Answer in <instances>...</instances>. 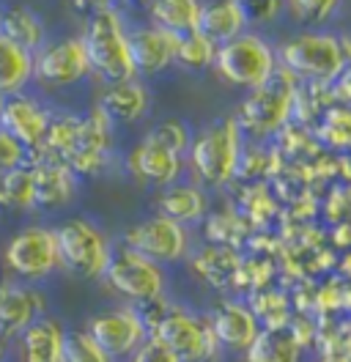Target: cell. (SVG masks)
<instances>
[{"mask_svg":"<svg viewBox=\"0 0 351 362\" xmlns=\"http://www.w3.org/2000/svg\"><path fill=\"white\" fill-rule=\"evenodd\" d=\"M80 8H91V11H96V8H105L108 6V0H74Z\"/></svg>","mask_w":351,"mask_h":362,"instance_id":"36","label":"cell"},{"mask_svg":"<svg viewBox=\"0 0 351 362\" xmlns=\"http://www.w3.org/2000/svg\"><path fill=\"white\" fill-rule=\"evenodd\" d=\"M127 168L134 179L154 184V187H171L181 176V157L171 148L159 146L154 137H143L127 157Z\"/></svg>","mask_w":351,"mask_h":362,"instance_id":"18","label":"cell"},{"mask_svg":"<svg viewBox=\"0 0 351 362\" xmlns=\"http://www.w3.org/2000/svg\"><path fill=\"white\" fill-rule=\"evenodd\" d=\"M64 362H115L113 357H108L86 329H74L66 335L64 346Z\"/></svg>","mask_w":351,"mask_h":362,"instance_id":"30","label":"cell"},{"mask_svg":"<svg viewBox=\"0 0 351 362\" xmlns=\"http://www.w3.org/2000/svg\"><path fill=\"white\" fill-rule=\"evenodd\" d=\"M50 118H52V110H47L30 93L6 96L0 102V132L11 135L30 154L42 146L44 132L50 127Z\"/></svg>","mask_w":351,"mask_h":362,"instance_id":"15","label":"cell"},{"mask_svg":"<svg viewBox=\"0 0 351 362\" xmlns=\"http://www.w3.org/2000/svg\"><path fill=\"white\" fill-rule=\"evenodd\" d=\"M80 39H83V47H86L91 74H96L105 86L134 80L137 71H134V64H132L130 33L124 28L121 14L113 6L96 8L91 14L86 33Z\"/></svg>","mask_w":351,"mask_h":362,"instance_id":"2","label":"cell"},{"mask_svg":"<svg viewBox=\"0 0 351 362\" xmlns=\"http://www.w3.org/2000/svg\"><path fill=\"white\" fill-rule=\"evenodd\" d=\"M247 23H269L280 14V0H239Z\"/></svg>","mask_w":351,"mask_h":362,"instance_id":"34","label":"cell"},{"mask_svg":"<svg viewBox=\"0 0 351 362\" xmlns=\"http://www.w3.org/2000/svg\"><path fill=\"white\" fill-rule=\"evenodd\" d=\"M187 228L156 214V217H149L137 226H132L127 233H124V247L134 250L137 255L149 258L154 264H176L187 255Z\"/></svg>","mask_w":351,"mask_h":362,"instance_id":"13","label":"cell"},{"mask_svg":"<svg viewBox=\"0 0 351 362\" xmlns=\"http://www.w3.org/2000/svg\"><path fill=\"white\" fill-rule=\"evenodd\" d=\"M297 107V80L283 66L263 83L261 88H253L236 110V127L239 132H250L253 137L275 135L283 129Z\"/></svg>","mask_w":351,"mask_h":362,"instance_id":"4","label":"cell"},{"mask_svg":"<svg viewBox=\"0 0 351 362\" xmlns=\"http://www.w3.org/2000/svg\"><path fill=\"white\" fill-rule=\"evenodd\" d=\"M299 357L302 343L291 332V327L261 329L247 349V362H299Z\"/></svg>","mask_w":351,"mask_h":362,"instance_id":"25","label":"cell"},{"mask_svg":"<svg viewBox=\"0 0 351 362\" xmlns=\"http://www.w3.org/2000/svg\"><path fill=\"white\" fill-rule=\"evenodd\" d=\"M30 162V151L6 132H0V179Z\"/></svg>","mask_w":351,"mask_h":362,"instance_id":"33","label":"cell"},{"mask_svg":"<svg viewBox=\"0 0 351 362\" xmlns=\"http://www.w3.org/2000/svg\"><path fill=\"white\" fill-rule=\"evenodd\" d=\"M206 211V195L192 184H171L159 195V214L173 220L178 226L200 220Z\"/></svg>","mask_w":351,"mask_h":362,"instance_id":"26","label":"cell"},{"mask_svg":"<svg viewBox=\"0 0 351 362\" xmlns=\"http://www.w3.org/2000/svg\"><path fill=\"white\" fill-rule=\"evenodd\" d=\"M127 362H178L173 351H168L162 343H156V340H143L134 351H132Z\"/></svg>","mask_w":351,"mask_h":362,"instance_id":"35","label":"cell"},{"mask_svg":"<svg viewBox=\"0 0 351 362\" xmlns=\"http://www.w3.org/2000/svg\"><path fill=\"white\" fill-rule=\"evenodd\" d=\"M55 230L58 264L80 280H102L113 258V245L108 233L86 217H69Z\"/></svg>","mask_w":351,"mask_h":362,"instance_id":"3","label":"cell"},{"mask_svg":"<svg viewBox=\"0 0 351 362\" xmlns=\"http://www.w3.org/2000/svg\"><path fill=\"white\" fill-rule=\"evenodd\" d=\"M33 83V52L0 36V99L25 93Z\"/></svg>","mask_w":351,"mask_h":362,"instance_id":"23","label":"cell"},{"mask_svg":"<svg viewBox=\"0 0 351 362\" xmlns=\"http://www.w3.org/2000/svg\"><path fill=\"white\" fill-rule=\"evenodd\" d=\"M137 310L146 324V338L162 343L178 357V362H217L219 343L206 318L192 316L165 296L140 305Z\"/></svg>","mask_w":351,"mask_h":362,"instance_id":"1","label":"cell"},{"mask_svg":"<svg viewBox=\"0 0 351 362\" xmlns=\"http://www.w3.org/2000/svg\"><path fill=\"white\" fill-rule=\"evenodd\" d=\"M8 357H11V340L0 335V362H8Z\"/></svg>","mask_w":351,"mask_h":362,"instance_id":"37","label":"cell"},{"mask_svg":"<svg viewBox=\"0 0 351 362\" xmlns=\"http://www.w3.org/2000/svg\"><path fill=\"white\" fill-rule=\"evenodd\" d=\"M0 36L20 45L28 52H36L47 42L44 25L36 11H30L28 6H8L0 8Z\"/></svg>","mask_w":351,"mask_h":362,"instance_id":"24","label":"cell"},{"mask_svg":"<svg viewBox=\"0 0 351 362\" xmlns=\"http://www.w3.org/2000/svg\"><path fill=\"white\" fill-rule=\"evenodd\" d=\"M88 74H91V64L80 36L44 42L33 52V83L42 88H69L83 83Z\"/></svg>","mask_w":351,"mask_h":362,"instance_id":"10","label":"cell"},{"mask_svg":"<svg viewBox=\"0 0 351 362\" xmlns=\"http://www.w3.org/2000/svg\"><path fill=\"white\" fill-rule=\"evenodd\" d=\"M214 66L225 83L253 90L261 88L277 71V58H275V49L263 39L253 36V33H241L236 39L217 47Z\"/></svg>","mask_w":351,"mask_h":362,"instance_id":"8","label":"cell"},{"mask_svg":"<svg viewBox=\"0 0 351 362\" xmlns=\"http://www.w3.org/2000/svg\"><path fill=\"white\" fill-rule=\"evenodd\" d=\"M30 176H33V198L36 209L44 211H58L74 201L80 179L71 173V168L64 162H50V159H33Z\"/></svg>","mask_w":351,"mask_h":362,"instance_id":"17","label":"cell"},{"mask_svg":"<svg viewBox=\"0 0 351 362\" xmlns=\"http://www.w3.org/2000/svg\"><path fill=\"white\" fill-rule=\"evenodd\" d=\"M66 335L69 329L64 327V321L44 313L14 340L11 354L17 357V362H64Z\"/></svg>","mask_w":351,"mask_h":362,"instance_id":"16","label":"cell"},{"mask_svg":"<svg viewBox=\"0 0 351 362\" xmlns=\"http://www.w3.org/2000/svg\"><path fill=\"white\" fill-rule=\"evenodd\" d=\"M96 107L108 115L113 124H134L149 113V90L137 80L110 83L99 93Z\"/></svg>","mask_w":351,"mask_h":362,"instance_id":"21","label":"cell"},{"mask_svg":"<svg viewBox=\"0 0 351 362\" xmlns=\"http://www.w3.org/2000/svg\"><path fill=\"white\" fill-rule=\"evenodd\" d=\"M0 102H3V99H0Z\"/></svg>","mask_w":351,"mask_h":362,"instance_id":"39","label":"cell"},{"mask_svg":"<svg viewBox=\"0 0 351 362\" xmlns=\"http://www.w3.org/2000/svg\"><path fill=\"white\" fill-rule=\"evenodd\" d=\"M110 162H113V121L93 105L86 115H80L77 146L66 165L77 179H93L108 170Z\"/></svg>","mask_w":351,"mask_h":362,"instance_id":"12","label":"cell"},{"mask_svg":"<svg viewBox=\"0 0 351 362\" xmlns=\"http://www.w3.org/2000/svg\"><path fill=\"white\" fill-rule=\"evenodd\" d=\"M3 272L8 280L36 286L47 280L58 264V247H55V230L47 226H25L3 245L0 252Z\"/></svg>","mask_w":351,"mask_h":362,"instance_id":"5","label":"cell"},{"mask_svg":"<svg viewBox=\"0 0 351 362\" xmlns=\"http://www.w3.org/2000/svg\"><path fill=\"white\" fill-rule=\"evenodd\" d=\"M244 25H247V20L241 14L239 0H212V3L200 6V17H197L195 30L219 47L241 36Z\"/></svg>","mask_w":351,"mask_h":362,"instance_id":"22","label":"cell"},{"mask_svg":"<svg viewBox=\"0 0 351 362\" xmlns=\"http://www.w3.org/2000/svg\"><path fill=\"white\" fill-rule=\"evenodd\" d=\"M321 362H351V354H327Z\"/></svg>","mask_w":351,"mask_h":362,"instance_id":"38","label":"cell"},{"mask_svg":"<svg viewBox=\"0 0 351 362\" xmlns=\"http://www.w3.org/2000/svg\"><path fill=\"white\" fill-rule=\"evenodd\" d=\"M44 313H47V296L39 286L14 283L6 274H0V335L3 338L14 343Z\"/></svg>","mask_w":351,"mask_h":362,"instance_id":"14","label":"cell"},{"mask_svg":"<svg viewBox=\"0 0 351 362\" xmlns=\"http://www.w3.org/2000/svg\"><path fill=\"white\" fill-rule=\"evenodd\" d=\"M102 280L108 283L113 294L132 302L134 308L149 305V302L165 294V272H162V267L143 258V255H137L130 247L113 250V258H110Z\"/></svg>","mask_w":351,"mask_h":362,"instance_id":"9","label":"cell"},{"mask_svg":"<svg viewBox=\"0 0 351 362\" xmlns=\"http://www.w3.org/2000/svg\"><path fill=\"white\" fill-rule=\"evenodd\" d=\"M209 324H212V332L219 346L234 349V351H247L250 343L258 338V332L263 329L261 321L255 318V310L244 308L239 302H222L212 313Z\"/></svg>","mask_w":351,"mask_h":362,"instance_id":"20","label":"cell"},{"mask_svg":"<svg viewBox=\"0 0 351 362\" xmlns=\"http://www.w3.org/2000/svg\"><path fill=\"white\" fill-rule=\"evenodd\" d=\"M343 39L332 33H299L280 47V66L316 83H332L349 69Z\"/></svg>","mask_w":351,"mask_h":362,"instance_id":"6","label":"cell"},{"mask_svg":"<svg viewBox=\"0 0 351 362\" xmlns=\"http://www.w3.org/2000/svg\"><path fill=\"white\" fill-rule=\"evenodd\" d=\"M178 49V36L168 33L156 25L137 28L130 33V52L132 64L137 74H159L176 61Z\"/></svg>","mask_w":351,"mask_h":362,"instance_id":"19","label":"cell"},{"mask_svg":"<svg viewBox=\"0 0 351 362\" xmlns=\"http://www.w3.org/2000/svg\"><path fill=\"white\" fill-rule=\"evenodd\" d=\"M340 0H288V11L297 23L305 25H318L327 23L329 17L335 14Z\"/></svg>","mask_w":351,"mask_h":362,"instance_id":"32","label":"cell"},{"mask_svg":"<svg viewBox=\"0 0 351 362\" xmlns=\"http://www.w3.org/2000/svg\"><path fill=\"white\" fill-rule=\"evenodd\" d=\"M149 137H154L159 146H165V148H171L173 154H184L187 148H190V129H187V124L184 121H176V118H168V121H162V124H156Z\"/></svg>","mask_w":351,"mask_h":362,"instance_id":"31","label":"cell"},{"mask_svg":"<svg viewBox=\"0 0 351 362\" xmlns=\"http://www.w3.org/2000/svg\"><path fill=\"white\" fill-rule=\"evenodd\" d=\"M241 159V132L234 118L214 121L195 140H190V162L203 184L219 187L234 179Z\"/></svg>","mask_w":351,"mask_h":362,"instance_id":"7","label":"cell"},{"mask_svg":"<svg viewBox=\"0 0 351 362\" xmlns=\"http://www.w3.org/2000/svg\"><path fill=\"white\" fill-rule=\"evenodd\" d=\"M217 58V45L209 42L203 33H184L178 36V49H176V61L187 69H206L214 64Z\"/></svg>","mask_w":351,"mask_h":362,"instance_id":"29","label":"cell"},{"mask_svg":"<svg viewBox=\"0 0 351 362\" xmlns=\"http://www.w3.org/2000/svg\"><path fill=\"white\" fill-rule=\"evenodd\" d=\"M86 332L108 357L118 362L127 360L146 340V324L134 305H121V308H110L88 318Z\"/></svg>","mask_w":351,"mask_h":362,"instance_id":"11","label":"cell"},{"mask_svg":"<svg viewBox=\"0 0 351 362\" xmlns=\"http://www.w3.org/2000/svg\"><path fill=\"white\" fill-rule=\"evenodd\" d=\"M149 14L156 28L176 33V36H184L197 28L200 3L197 0H151Z\"/></svg>","mask_w":351,"mask_h":362,"instance_id":"27","label":"cell"},{"mask_svg":"<svg viewBox=\"0 0 351 362\" xmlns=\"http://www.w3.org/2000/svg\"><path fill=\"white\" fill-rule=\"evenodd\" d=\"M28 211H36V198H33L30 165H22L0 179V214H28Z\"/></svg>","mask_w":351,"mask_h":362,"instance_id":"28","label":"cell"}]
</instances>
